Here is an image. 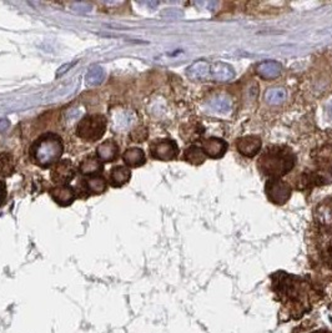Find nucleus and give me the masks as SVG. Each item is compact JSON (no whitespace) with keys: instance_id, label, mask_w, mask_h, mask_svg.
I'll return each mask as SVG.
<instances>
[{"instance_id":"1","label":"nucleus","mask_w":332,"mask_h":333,"mask_svg":"<svg viewBox=\"0 0 332 333\" xmlns=\"http://www.w3.org/2000/svg\"><path fill=\"white\" fill-rule=\"evenodd\" d=\"M257 166L266 176L279 179L295 166V156L288 149L281 146H270L260 156Z\"/></svg>"},{"instance_id":"2","label":"nucleus","mask_w":332,"mask_h":333,"mask_svg":"<svg viewBox=\"0 0 332 333\" xmlns=\"http://www.w3.org/2000/svg\"><path fill=\"white\" fill-rule=\"evenodd\" d=\"M63 150H64V146H63V141L59 135L48 133L42 135L33 142L30 148V155L36 165L47 169L59 162Z\"/></svg>"},{"instance_id":"3","label":"nucleus","mask_w":332,"mask_h":333,"mask_svg":"<svg viewBox=\"0 0 332 333\" xmlns=\"http://www.w3.org/2000/svg\"><path fill=\"white\" fill-rule=\"evenodd\" d=\"M107 117L101 114H91L82 117L76 126V136L84 141L96 142L107 131Z\"/></svg>"},{"instance_id":"4","label":"nucleus","mask_w":332,"mask_h":333,"mask_svg":"<svg viewBox=\"0 0 332 333\" xmlns=\"http://www.w3.org/2000/svg\"><path fill=\"white\" fill-rule=\"evenodd\" d=\"M150 154L160 161H171L179 155V148L174 140L157 139L150 143Z\"/></svg>"},{"instance_id":"5","label":"nucleus","mask_w":332,"mask_h":333,"mask_svg":"<svg viewBox=\"0 0 332 333\" xmlns=\"http://www.w3.org/2000/svg\"><path fill=\"white\" fill-rule=\"evenodd\" d=\"M266 195L271 202L283 205L291 197V188L287 182L280 179H271L266 182Z\"/></svg>"},{"instance_id":"6","label":"nucleus","mask_w":332,"mask_h":333,"mask_svg":"<svg viewBox=\"0 0 332 333\" xmlns=\"http://www.w3.org/2000/svg\"><path fill=\"white\" fill-rule=\"evenodd\" d=\"M51 180L58 185H69L75 177V166L70 160H59L51 170Z\"/></svg>"},{"instance_id":"7","label":"nucleus","mask_w":332,"mask_h":333,"mask_svg":"<svg viewBox=\"0 0 332 333\" xmlns=\"http://www.w3.org/2000/svg\"><path fill=\"white\" fill-rule=\"evenodd\" d=\"M313 159L323 175H332V145L327 143L316 149L313 153Z\"/></svg>"},{"instance_id":"8","label":"nucleus","mask_w":332,"mask_h":333,"mask_svg":"<svg viewBox=\"0 0 332 333\" xmlns=\"http://www.w3.org/2000/svg\"><path fill=\"white\" fill-rule=\"evenodd\" d=\"M315 220L320 227L332 232V199H327L319 203L315 210Z\"/></svg>"},{"instance_id":"9","label":"nucleus","mask_w":332,"mask_h":333,"mask_svg":"<svg viewBox=\"0 0 332 333\" xmlns=\"http://www.w3.org/2000/svg\"><path fill=\"white\" fill-rule=\"evenodd\" d=\"M50 196L58 205L65 207V206L71 205L74 202L78 194H76L75 189L71 188L70 185H58L50 191Z\"/></svg>"},{"instance_id":"10","label":"nucleus","mask_w":332,"mask_h":333,"mask_svg":"<svg viewBox=\"0 0 332 333\" xmlns=\"http://www.w3.org/2000/svg\"><path fill=\"white\" fill-rule=\"evenodd\" d=\"M261 139L259 136H253V135L240 137L236 142V148L240 154L247 157H254L255 155L259 154V151L261 150Z\"/></svg>"},{"instance_id":"11","label":"nucleus","mask_w":332,"mask_h":333,"mask_svg":"<svg viewBox=\"0 0 332 333\" xmlns=\"http://www.w3.org/2000/svg\"><path fill=\"white\" fill-rule=\"evenodd\" d=\"M96 157L101 162H113L119 157V145L115 140H105L96 148Z\"/></svg>"},{"instance_id":"12","label":"nucleus","mask_w":332,"mask_h":333,"mask_svg":"<svg viewBox=\"0 0 332 333\" xmlns=\"http://www.w3.org/2000/svg\"><path fill=\"white\" fill-rule=\"evenodd\" d=\"M202 151H204L206 156L213 157V159H220L222 157L227 150V143L224 140L216 139V137H211V139L202 140Z\"/></svg>"},{"instance_id":"13","label":"nucleus","mask_w":332,"mask_h":333,"mask_svg":"<svg viewBox=\"0 0 332 333\" xmlns=\"http://www.w3.org/2000/svg\"><path fill=\"white\" fill-rule=\"evenodd\" d=\"M81 185L88 195H101L108 190V181L100 175H94L82 180Z\"/></svg>"},{"instance_id":"14","label":"nucleus","mask_w":332,"mask_h":333,"mask_svg":"<svg viewBox=\"0 0 332 333\" xmlns=\"http://www.w3.org/2000/svg\"><path fill=\"white\" fill-rule=\"evenodd\" d=\"M210 75L215 81L226 82L234 79L235 71L233 67L226 63H215L210 67Z\"/></svg>"},{"instance_id":"15","label":"nucleus","mask_w":332,"mask_h":333,"mask_svg":"<svg viewBox=\"0 0 332 333\" xmlns=\"http://www.w3.org/2000/svg\"><path fill=\"white\" fill-rule=\"evenodd\" d=\"M131 177V171L125 166H114L109 175V183L113 188H121L129 182Z\"/></svg>"},{"instance_id":"16","label":"nucleus","mask_w":332,"mask_h":333,"mask_svg":"<svg viewBox=\"0 0 332 333\" xmlns=\"http://www.w3.org/2000/svg\"><path fill=\"white\" fill-rule=\"evenodd\" d=\"M256 71L259 76L265 80L276 79L277 76L281 75L282 65L277 61H264L256 68Z\"/></svg>"},{"instance_id":"17","label":"nucleus","mask_w":332,"mask_h":333,"mask_svg":"<svg viewBox=\"0 0 332 333\" xmlns=\"http://www.w3.org/2000/svg\"><path fill=\"white\" fill-rule=\"evenodd\" d=\"M102 169H104V166H102L101 161L96 156H93V155L84 157V160L79 165V171L82 175H89V176L98 175L99 172L102 171Z\"/></svg>"},{"instance_id":"18","label":"nucleus","mask_w":332,"mask_h":333,"mask_svg":"<svg viewBox=\"0 0 332 333\" xmlns=\"http://www.w3.org/2000/svg\"><path fill=\"white\" fill-rule=\"evenodd\" d=\"M122 160L129 168H139L145 163V154L141 149L131 148L122 154Z\"/></svg>"},{"instance_id":"19","label":"nucleus","mask_w":332,"mask_h":333,"mask_svg":"<svg viewBox=\"0 0 332 333\" xmlns=\"http://www.w3.org/2000/svg\"><path fill=\"white\" fill-rule=\"evenodd\" d=\"M210 67L208 61L205 60H200V61H196L195 64L191 65L190 68L188 69L189 76L193 77L195 80H205L208 79L210 75Z\"/></svg>"},{"instance_id":"20","label":"nucleus","mask_w":332,"mask_h":333,"mask_svg":"<svg viewBox=\"0 0 332 333\" xmlns=\"http://www.w3.org/2000/svg\"><path fill=\"white\" fill-rule=\"evenodd\" d=\"M15 170V160L9 153L0 154V176L8 177L13 175Z\"/></svg>"},{"instance_id":"21","label":"nucleus","mask_w":332,"mask_h":333,"mask_svg":"<svg viewBox=\"0 0 332 333\" xmlns=\"http://www.w3.org/2000/svg\"><path fill=\"white\" fill-rule=\"evenodd\" d=\"M184 159L188 162L193 163V165H201V163L205 162L206 155L204 151H202V149L193 145L190 146V148L186 149L184 154Z\"/></svg>"},{"instance_id":"22","label":"nucleus","mask_w":332,"mask_h":333,"mask_svg":"<svg viewBox=\"0 0 332 333\" xmlns=\"http://www.w3.org/2000/svg\"><path fill=\"white\" fill-rule=\"evenodd\" d=\"M209 104L211 105V108L215 109L219 113H229L233 108V102H231L230 97L225 95H216L209 101Z\"/></svg>"},{"instance_id":"23","label":"nucleus","mask_w":332,"mask_h":333,"mask_svg":"<svg viewBox=\"0 0 332 333\" xmlns=\"http://www.w3.org/2000/svg\"><path fill=\"white\" fill-rule=\"evenodd\" d=\"M286 91L283 89H268L265 94V100L270 105H280L285 101Z\"/></svg>"},{"instance_id":"24","label":"nucleus","mask_w":332,"mask_h":333,"mask_svg":"<svg viewBox=\"0 0 332 333\" xmlns=\"http://www.w3.org/2000/svg\"><path fill=\"white\" fill-rule=\"evenodd\" d=\"M130 137H131V141H135V142L145 141V140L148 139V130L145 128H136L135 130H133Z\"/></svg>"},{"instance_id":"25","label":"nucleus","mask_w":332,"mask_h":333,"mask_svg":"<svg viewBox=\"0 0 332 333\" xmlns=\"http://www.w3.org/2000/svg\"><path fill=\"white\" fill-rule=\"evenodd\" d=\"M5 195H7V190H5V183L0 180V205H2L3 201H4Z\"/></svg>"},{"instance_id":"26","label":"nucleus","mask_w":332,"mask_h":333,"mask_svg":"<svg viewBox=\"0 0 332 333\" xmlns=\"http://www.w3.org/2000/svg\"><path fill=\"white\" fill-rule=\"evenodd\" d=\"M328 114H330V117L332 119V104H330V106H328Z\"/></svg>"},{"instance_id":"27","label":"nucleus","mask_w":332,"mask_h":333,"mask_svg":"<svg viewBox=\"0 0 332 333\" xmlns=\"http://www.w3.org/2000/svg\"><path fill=\"white\" fill-rule=\"evenodd\" d=\"M314 333H331V332H328V331H316V332H314Z\"/></svg>"},{"instance_id":"28","label":"nucleus","mask_w":332,"mask_h":333,"mask_svg":"<svg viewBox=\"0 0 332 333\" xmlns=\"http://www.w3.org/2000/svg\"><path fill=\"white\" fill-rule=\"evenodd\" d=\"M330 252H331V255H332V242H331V245H330Z\"/></svg>"}]
</instances>
